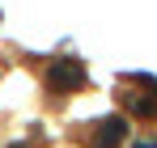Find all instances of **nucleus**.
<instances>
[{
	"instance_id": "f257e3e1",
	"label": "nucleus",
	"mask_w": 157,
	"mask_h": 148,
	"mask_svg": "<svg viewBox=\"0 0 157 148\" xmlns=\"http://www.w3.org/2000/svg\"><path fill=\"white\" fill-rule=\"evenodd\" d=\"M43 76H47V89L72 93V89H81V85H85V64H77V59H51Z\"/></svg>"
},
{
	"instance_id": "f03ea898",
	"label": "nucleus",
	"mask_w": 157,
	"mask_h": 148,
	"mask_svg": "<svg viewBox=\"0 0 157 148\" xmlns=\"http://www.w3.org/2000/svg\"><path fill=\"white\" fill-rule=\"evenodd\" d=\"M123 140H128V123L110 114V119H102V123H98L94 131H89V140H85V148H119Z\"/></svg>"
},
{
	"instance_id": "20e7f679",
	"label": "nucleus",
	"mask_w": 157,
	"mask_h": 148,
	"mask_svg": "<svg viewBox=\"0 0 157 148\" xmlns=\"http://www.w3.org/2000/svg\"><path fill=\"white\" fill-rule=\"evenodd\" d=\"M132 148H157V135H140V140H132Z\"/></svg>"
},
{
	"instance_id": "39448f33",
	"label": "nucleus",
	"mask_w": 157,
	"mask_h": 148,
	"mask_svg": "<svg viewBox=\"0 0 157 148\" xmlns=\"http://www.w3.org/2000/svg\"><path fill=\"white\" fill-rule=\"evenodd\" d=\"M17 148H26V144H17Z\"/></svg>"
},
{
	"instance_id": "7ed1b4c3",
	"label": "nucleus",
	"mask_w": 157,
	"mask_h": 148,
	"mask_svg": "<svg viewBox=\"0 0 157 148\" xmlns=\"http://www.w3.org/2000/svg\"><path fill=\"white\" fill-rule=\"evenodd\" d=\"M123 102L136 119H157V93H128Z\"/></svg>"
}]
</instances>
